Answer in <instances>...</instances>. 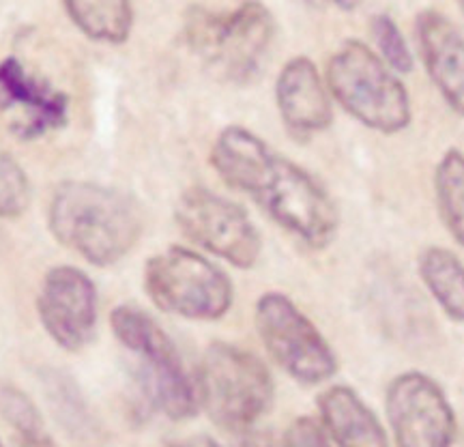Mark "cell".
I'll use <instances>...</instances> for the list:
<instances>
[{
  "label": "cell",
  "instance_id": "7402d4cb",
  "mask_svg": "<svg viewBox=\"0 0 464 447\" xmlns=\"http://www.w3.org/2000/svg\"><path fill=\"white\" fill-rule=\"evenodd\" d=\"M370 28H372L376 50H379L376 54L382 58V63H385L392 72L409 73L415 65V58L396 22H393L390 15L381 14L372 17Z\"/></svg>",
  "mask_w": 464,
  "mask_h": 447
},
{
  "label": "cell",
  "instance_id": "4316f807",
  "mask_svg": "<svg viewBox=\"0 0 464 447\" xmlns=\"http://www.w3.org/2000/svg\"><path fill=\"white\" fill-rule=\"evenodd\" d=\"M460 5H462V9H464V0H460Z\"/></svg>",
  "mask_w": 464,
  "mask_h": 447
},
{
  "label": "cell",
  "instance_id": "d4e9b609",
  "mask_svg": "<svg viewBox=\"0 0 464 447\" xmlns=\"http://www.w3.org/2000/svg\"><path fill=\"white\" fill-rule=\"evenodd\" d=\"M168 447H222V445H219L216 439L207 437V434H194V437L172 441V443H168Z\"/></svg>",
  "mask_w": 464,
  "mask_h": 447
},
{
  "label": "cell",
  "instance_id": "ffe728a7",
  "mask_svg": "<svg viewBox=\"0 0 464 447\" xmlns=\"http://www.w3.org/2000/svg\"><path fill=\"white\" fill-rule=\"evenodd\" d=\"M44 381L52 411H54L56 420L67 428V432H72L73 437H89L95 432V422H92L75 383L61 373H50Z\"/></svg>",
  "mask_w": 464,
  "mask_h": 447
},
{
  "label": "cell",
  "instance_id": "277c9868",
  "mask_svg": "<svg viewBox=\"0 0 464 447\" xmlns=\"http://www.w3.org/2000/svg\"><path fill=\"white\" fill-rule=\"evenodd\" d=\"M324 83L332 100L368 130L390 136L411 125L409 91L398 73L363 42L348 39L329 58Z\"/></svg>",
  "mask_w": 464,
  "mask_h": 447
},
{
  "label": "cell",
  "instance_id": "4fadbf2b",
  "mask_svg": "<svg viewBox=\"0 0 464 447\" xmlns=\"http://www.w3.org/2000/svg\"><path fill=\"white\" fill-rule=\"evenodd\" d=\"M276 103L284 125L295 136H314L334 121V100L318 67L310 58L295 56L276 80Z\"/></svg>",
  "mask_w": 464,
  "mask_h": 447
},
{
  "label": "cell",
  "instance_id": "2e32d148",
  "mask_svg": "<svg viewBox=\"0 0 464 447\" xmlns=\"http://www.w3.org/2000/svg\"><path fill=\"white\" fill-rule=\"evenodd\" d=\"M421 282L451 321L464 323V263L450 249L432 246L421 252Z\"/></svg>",
  "mask_w": 464,
  "mask_h": 447
},
{
  "label": "cell",
  "instance_id": "8fae6325",
  "mask_svg": "<svg viewBox=\"0 0 464 447\" xmlns=\"http://www.w3.org/2000/svg\"><path fill=\"white\" fill-rule=\"evenodd\" d=\"M37 315L54 345L63 351H82L95 335L100 316L95 282L78 267H52L39 288Z\"/></svg>",
  "mask_w": 464,
  "mask_h": 447
},
{
  "label": "cell",
  "instance_id": "e0dca14e",
  "mask_svg": "<svg viewBox=\"0 0 464 447\" xmlns=\"http://www.w3.org/2000/svg\"><path fill=\"white\" fill-rule=\"evenodd\" d=\"M67 15L86 37L100 44H123L133 26L131 0H63Z\"/></svg>",
  "mask_w": 464,
  "mask_h": 447
},
{
  "label": "cell",
  "instance_id": "603a6c76",
  "mask_svg": "<svg viewBox=\"0 0 464 447\" xmlns=\"http://www.w3.org/2000/svg\"><path fill=\"white\" fill-rule=\"evenodd\" d=\"M282 447H332V441L314 417H297L284 431Z\"/></svg>",
  "mask_w": 464,
  "mask_h": 447
},
{
  "label": "cell",
  "instance_id": "9a60e30c",
  "mask_svg": "<svg viewBox=\"0 0 464 447\" xmlns=\"http://www.w3.org/2000/svg\"><path fill=\"white\" fill-rule=\"evenodd\" d=\"M323 428L338 447H390L385 428L359 394L348 385H334L318 398Z\"/></svg>",
  "mask_w": 464,
  "mask_h": 447
},
{
  "label": "cell",
  "instance_id": "ba28073f",
  "mask_svg": "<svg viewBox=\"0 0 464 447\" xmlns=\"http://www.w3.org/2000/svg\"><path fill=\"white\" fill-rule=\"evenodd\" d=\"M256 332L271 359L304 385H321L338 373V357L293 299L271 290L256 301Z\"/></svg>",
  "mask_w": 464,
  "mask_h": 447
},
{
  "label": "cell",
  "instance_id": "ac0fdd59",
  "mask_svg": "<svg viewBox=\"0 0 464 447\" xmlns=\"http://www.w3.org/2000/svg\"><path fill=\"white\" fill-rule=\"evenodd\" d=\"M434 199L450 235L464 248V153L450 149L434 170Z\"/></svg>",
  "mask_w": 464,
  "mask_h": 447
},
{
  "label": "cell",
  "instance_id": "44dd1931",
  "mask_svg": "<svg viewBox=\"0 0 464 447\" xmlns=\"http://www.w3.org/2000/svg\"><path fill=\"white\" fill-rule=\"evenodd\" d=\"M31 181L24 168L0 149V219L24 216L31 207Z\"/></svg>",
  "mask_w": 464,
  "mask_h": 447
},
{
  "label": "cell",
  "instance_id": "d6986e66",
  "mask_svg": "<svg viewBox=\"0 0 464 447\" xmlns=\"http://www.w3.org/2000/svg\"><path fill=\"white\" fill-rule=\"evenodd\" d=\"M0 420L14 431L17 447H58L45 431L42 411L20 387L0 383Z\"/></svg>",
  "mask_w": 464,
  "mask_h": 447
},
{
  "label": "cell",
  "instance_id": "83f0119b",
  "mask_svg": "<svg viewBox=\"0 0 464 447\" xmlns=\"http://www.w3.org/2000/svg\"><path fill=\"white\" fill-rule=\"evenodd\" d=\"M0 447H5V445H3V443H0Z\"/></svg>",
  "mask_w": 464,
  "mask_h": 447
},
{
  "label": "cell",
  "instance_id": "9c48e42d",
  "mask_svg": "<svg viewBox=\"0 0 464 447\" xmlns=\"http://www.w3.org/2000/svg\"><path fill=\"white\" fill-rule=\"evenodd\" d=\"M174 219L189 241L237 269H252L263 239L249 213L207 188H189L174 205Z\"/></svg>",
  "mask_w": 464,
  "mask_h": 447
},
{
  "label": "cell",
  "instance_id": "52a82bcc",
  "mask_svg": "<svg viewBox=\"0 0 464 447\" xmlns=\"http://www.w3.org/2000/svg\"><path fill=\"white\" fill-rule=\"evenodd\" d=\"M144 290L161 312L188 321H219L235 301L230 277L213 260L183 246H170L147 260Z\"/></svg>",
  "mask_w": 464,
  "mask_h": 447
},
{
  "label": "cell",
  "instance_id": "7a4b0ae2",
  "mask_svg": "<svg viewBox=\"0 0 464 447\" xmlns=\"http://www.w3.org/2000/svg\"><path fill=\"white\" fill-rule=\"evenodd\" d=\"M183 33L191 54L218 80L243 86L263 72L276 22L263 3L243 0L230 9H189Z\"/></svg>",
  "mask_w": 464,
  "mask_h": 447
},
{
  "label": "cell",
  "instance_id": "5b68a950",
  "mask_svg": "<svg viewBox=\"0 0 464 447\" xmlns=\"http://www.w3.org/2000/svg\"><path fill=\"white\" fill-rule=\"evenodd\" d=\"M196 387L200 409L218 426L239 434L256 426L274 403L269 368L254 353L230 342H213L202 353Z\"/></svg>",
  "mask_w": 464,
  "mask_h": 447
},
{
  "label": "cell",
  "instance_id": "6da1fadb",
  "mask_svg": "<svg viewBox=\"0 0 464 447\" xmlns=\"http://www.w3.org/2000/svg\"><path fill=\"white\" fill-rule=\"evenodd\" d=\"M48 226L54 239L86 263L123 260L142 235V211L123 189L92 181H65L52 194Z\"/></svg>",
  "mask_w": 464,
  "mask_h": 447
},
{
  "label": "cell",
  "instance_id": "3957f363",
  "mask_svg": "<svg viewBox=\"0 0 464 447\" xmlns=\"http://www.w3.org/2000/svg\"><path fill=\"white\" fill-rule=\"evenodd\" d=\"M110 327L119 345L136 364V381L142 396L168 420L185 422L200 411L196 376L164 327L138 306H116L110 312Z\"/></svg>",
  "mask_w": 464,
  "mask_h": 447
},
{
  "label": "cell",
  "instance_id": "7c38bea8",
  "mask_svg": "<svg viewBox=\"0 0 464 447\" xmlns=\"http://www.w3.org/2000/svg\"><path fill=\"white\" fill-rule=\"evenodd\" d=\"M0 110L9 114L17 138L34 141L67 125L69 97L20 58L7 56L0 61Z\"/></svg>",
  "mask_w": 464,
  "mask_h": 447
},
{
  "label": "cell",
  "instance_id": "30bf717a",
  "mask_svg": "<svg viewBox=\"0 0 464 447\" xmlns=\"http://www.w3.org/2000/svg\"><path fill=\"white\" fill-rule=\"evenodd\" d=\"M385 411L398 447H451L456 415L440 385L423 373H402L390 383Z\"/></svg>",
  "mask_w": 464,
  "mask_h": 447
},
{
  "label": "cell",
  "instance_id": "8992f818",
  "mask_svg": "<svg viewBox=\"0 0 464 447\" xmlns=\"http://www.w3.org/2000/svg\"><path fill=\"white\" fill-rule=\"evenodd\" d=\"M246 196L307 248H327L338 235L340 213L324 185L277 151L265 161Z\"/></svg>",
  "mask_w": 464,
  "mask_h": 447
},
{
  "label": "cell",
  "instance_id": "484cf974",
  "mask_svg": "<svg viewBox=\"0 0 464 447\" xmlns=\"http://www.w3.org/2000/svg\"><path fill=\"white\" fill-rule=\"evenodd\" d=\"M307 5H314V7H335L342 11H353L359 5V0H304Z\"/></svg>",
  "mask_w": 464,
  "mask_h": 447
},
{
  "label": "cell",
  "instance_id": "cb8c5ba5",
  "mask_svg": "<svg viewBox=\"0 0 464 447\" xmlns=\"http://www.w3.org/2000/svg\"><path fill=\"white\" fill-rule=\"evenodd\" d=\"M239 447H282V434L254 426L249 431L241 432Z\"/></svg>",
  "mask_w": 464,
  "mask_h": 447
},
{
  "label": "cell",
  "instance_id": "5bb4252c",
  "mask_svg": "<svg viewBox=\"0 0 464 447\" xmlns=\"http://www.w3.org/2000/svg\"><path fill=\"white\" fill-rule=\"evenodd\" d=\"M417 45L426 72L445 103L464 116V37L439 11H421L415 22Z\"/></svg>",
  "mask_w": 464,
  "mask_h": 447
}]
</instances>
